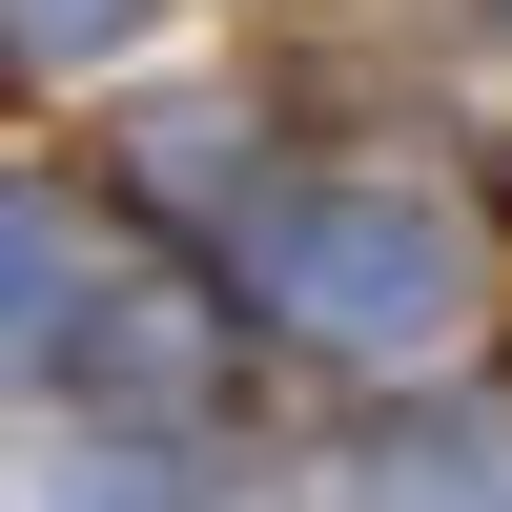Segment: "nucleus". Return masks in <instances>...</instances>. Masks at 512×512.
Masks as SVG:
<instances>
[{
    "instance_id": "1",
    "label": "nucleus",
    "mask_w": 512,
    "mask_h": 512,
    "mask_svg": "<svg viewBox=\"0 0 512 512\" xmlns=\"http://www.w3.org/2000/svg\"><path fill=\"white\" fill-rule=\"evenodd\" d=\"M267 287L328 328V349H431L451 287H472V246H451V205H410V185H308L267 226Z\"/></svg>"
},
{
    "instance_id": "2",
    "label": "nucleus",
    "mask_w": 512,
    "mask_h": 512,
    "mask_svg": "<svg viewBox=\"0 0 512 512\" xmlns=\"http://www.w3.org/2000/svg\"><path fill=\"white\" fill-rule=\"evenodd\" d=\"M62 287H82L62 205H0V369H41V328H62Z\"/></svg>"
},
{
    "instance_id": "3",
    "label": "nucleus",
    "mask_w": 512,
    "mask_h": 512,
    "mask_svg": "<svg viewBox=\"0 0 512 512\" xmlns=\"http://www.w3.org/2000/svg\"><path fill=\"white\" fill-rule=\"evenodd\" d=\"M103 41H144V0H0V62H21V82L103 62Z\"/></svg>"
}]
</instances>
